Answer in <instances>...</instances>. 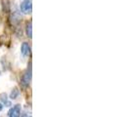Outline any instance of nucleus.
I'll use <instances>...</instances> for the list:
<instances>
[{"mask_svg":"<svg viewBox=\"0 0 130 117\" xmlns=\"http://www.w3.org/2000/svg\"><path fill=\"white\" fill-rule=\"evenodd\" d=\"M21 52L23 54V56H27L30 53V46L28 45V43L24 42L21 46Z\"/></svg>","mask_w":130,"mask_h":117,"instance_id":"nucleus-4","label":"nucleus"},{"mask_svg":"<svg viewBox=\"0 0 130 117\" xmlns=\"http://www.w3.org/2000/svg\"><path fill=\"white\" fill-rule=\"evenodd\" d=\"M19 90L18 89H14L13 91L11 92V95H10V99L11 100H16L17 97H19Z\"/></svg>","mask_w":130,"mask_h":117,"instance_id":"nucleus-7","label":"nucleus"},{"mask_svg":"<svg viewBox=\"0 0 130 117\" xmlns=\"http://www.w3.org/2000/svg\"><path fill=\"white\" fill-rule=\"evenodd\" d=\"M0 100L3 102V104H5L6 106H9V105H11V104H10V102L8 101V99H7V96L6 94H2L1 96H0Z\"/></svg>","mask_w":130,"mask_h":117,"instance_id":"nucleus-6","label":"nucleus"},{"mask_svg":"<svg viewBox=\"0 0 130 117\" xmlns=\"http://www.w3.org/2000/svg\"><path fill=\"white\" fill-rule=\"evenodd\" d=\"M30 80H31V68L29 67V69H27L26 72L22 77V84H23V86L27 87L30 83Z\"/></svg>","mask_w":130,"mask_h":117,"instance_id":"nucleus-2","label":"nucleus"},{"mask_svg":"<svg viewBox=\"0 0 130 117\" xmlns=\"http://www.w3.org/2000/svg\"><path fill=\"white\" fill-rule=\"evenodd\" d=\"M20 115H21V105L20 104H16L8 111V116L10 117H18Z\"/></svg>","mask_w":130,"mask_h":117,"instance_id":"nucleus-3","label":"nucleus"},{"mask_svg":"<svg viewBox=\"0 0 130 117\" xmlns=\"http://www.w3.org/2000/svg\"><path fill=\"white\" fill-rule=\"evenodd\" d=\"M20 9L21 11L24 14H30L31 13V10H32V4H31V1L30 0H25L21 3L20 5Z\"/></svg>","mask_w":130,"mask_h":117,"instance_id":"nucleus-1","label":"nucleus"},{"mask_svg":"<svg viewBox=\"0 0 130 117\" xmlns=\"http://www.w3.org/2000/svg\"><path fill=\"white\" fill-rule=\"evenodd\" d=\"M26 31V35H27L29 38H31V37H32V24H31V23L27 24Z\"/></svg>","mask_w":130,"mask_h":117,"instance_id":"nucleus-5","label":"nucleus"},{"mask_svg":"<svg viewBox=\"0 0 130 117\" xmlns=\"http://www.w3.org/2000/svg\"><path fill=\"white\" fill-rule=\"evenodd\" d=\"M2 109H3V104H0V111L2 110Z\"/></svg>","mask_w":130,"mask_h":117,"instance_id":"nucleus-8","label":"nucleus"}]
</instances>
